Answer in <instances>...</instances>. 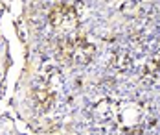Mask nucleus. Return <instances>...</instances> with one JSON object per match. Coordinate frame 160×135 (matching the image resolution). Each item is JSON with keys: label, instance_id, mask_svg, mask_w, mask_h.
<instances>
[{"label": "nucleus", "instance_id": "obj_1", "mask_svg": "<svg viewBox=\"0 0 160 135\" xmlns=\"http://www.w3.org/2000/svg\"><path fill=\"white\" fill-rule=\"evenodd\" d=\"M94 45L85 35H66L57 43V56L64 63L85 65L94 57Z\"/></svg>", "mask_w": 160, "mask_h": 135}, {"label": "nucleus", "instance_id": "obj_2", "mask_svg": "<svg viewBox=\"0 0 160 135\" xmlns=\"http://www.w3.org/2000/svg\"><path fill=\"white\" fill-rule=\"evenodd\" d=\"M50 24L64 34H70L78 28V11L72 4H55L50 9Z\"/></svg>", "mask_w": 160, "mask_h": 135}, {"label": "nucleus", "instance_id": "obj_3", "mask_svg": "<svg viewBox=\"0 0 160 135\" xmlns=\"http://www.w3.org/2000/svg\"><path fill=\"white\" fill-rule=\"evenodd\" d=\"M33 98H35V104L42 111H48L50 107L53 105V102H55V94L48 87L46 82H37L35 87H33Z\"/></svg>", "mask_w": 160, "mask_h": 135}]
</instances>
